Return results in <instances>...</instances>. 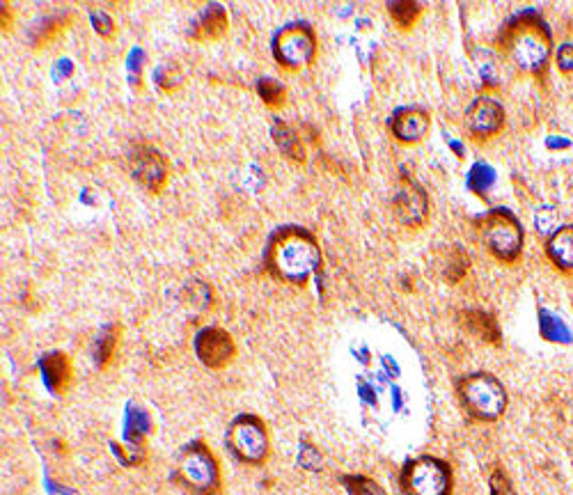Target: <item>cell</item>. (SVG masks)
Returning <instances> with one entry per match:
<instances>
[{
  "instance_id": "1",
  "label": "cell",
  "mask_w": 573,
  "mask_h": 495,
  "mask_svg": "<svg viewBox=\"0 0 573 495\" xmlns=\"http://www.w3.org/2000/svg\"><path fill=\"white\" fill-rule=\"evenodd\" d=\"M266 269L273 278L303 285L321 264V250L317 239L301 227H282L266 246Z\"/></svg>"
},
{
  "instance_id": "2",
  "label": "cell",
  "mask_w": 573,
  "mask_h": 495,
  "mask_svg": "<svg viewBox=\"0 0 573 495\" xmlns=\"http://www.w3.org/2000/svg\"><path fill=\"white\" fill-rule=\"evenodd\" d=\"M502 53L525 72H539L551 58V33L546 23L532 14L509 21L498 37Z\"/></svg>"
},
{
  "instance_id": "3",
  "label": "cell",
  "mask_w": 573,
  "mask_h": 495,
  "mask_svg": "<svg viewBox=\"0 0 573 495\" xmlns=\"http://www.w3.org/2000/svg\"><path fill=\"white\" fill-rule=\"evenodd\" d=\"M177 484H182L193 495H218L221 493V466L202 440L188 443L177 457L175 468Z\"/></svg>"
},
{
  "instance_id": "4",
  "label": "cell",
  "mask_w": 573,
  "mask_h": 495,
  "mask_svg": "<svg viewBox=\"0 0 573 495\" xmlns=\"http://www.w3.org/2000/svg\"><path fill=\"white\" fill-rule=\"evenodd\" d=\"M459 397L466 411L477 420H498L507 408V392L496 376L486 372L468 374L459 383Z\"/></svg>"
},
{
  "instance_id": "5",
  "label": "cell",
  "mask_w": 573,
  "mask_h": 495,
  "mask_svg": "<svg viewBox=\"0 0 573 495\" xmlns=\"http://www.w3.org/2000/svg\"><path fill=\"white\" fill-rule=\"evenodd\" d=\"M227 447H230L234 457L243 463H250V466H259L269 457V431H266V424L257 415H239L230 422L227 427Z\"/></svg>"
},
{
  "instance_id": "6",
  "label": "cell",
  "mask_w": 573,
  "mask_h": 495,
  "mask_svg": "<svg viewBox=\"0 0 573 495\" xmlns=\"http://www.w3.org/2000/svg\"><path fill=\"white\" fill-rule=\"evenodd\" d=\"M273 58L280 67L296 72L317 58V35L308 23H289L273 39Z\"/></svg>"
},
{
  "instance_id": "7",
  "label": "cell",
  "mask_w": 573,
  "mask_h": 495,
  "mask_svg": "<svg viewBox=\"0 0 573 495\" xmlns=\"http://www.w3.org/2000/svg\"><path fill=\"white\" fill-rule=\"evenodd\" d=\"M482 239L491 255L502 262H516L523 250V227L507 209H493L482 220Z\"/></svg>"
},
{
  "instance_id": "8",
  "label": "cell",
  "mask_w": 573,
  "mask_h": 495,
  "mask_svg": "<svg viewBox=\"0 0 573 495\" xmlns=\"http://www.w3.org/2000/svg\"><path fill=\"white\" fill-rule=\"evenodd\" d=\"M402 486L408 495H450L452 470L436 457H420L406 463Z\"/></svg>"
},
{
  "instance_id": "9",
  "label": "cell",
  "mask_w": 573,
  "mask_h": 495,
  "mask_svg": "<svg viewBox=\"0 0 573 495\" xmlns=\"http://www.w3.org/2000/svg\"><path fill=\"white\" fill-rule=\"evenodd\" d=\"M129 170L133 179L152 193H159L170 175L166 156L152 145H133L129 152Z\"/></svg>"
},
{
  "instance_id": "10",
  "label": "cell",
  "mask_w": 573,
  "mask_h": 495,
  "mask_svg": "<svg viewBox=\"0 0 573 495\" xmlns=\"http://www.w3.org/2000/svg\"><path fill=\"white\" fill-rule=\"evenodd\" d=\"M195 356H198L200 363L204 367L214 369H225L227 365L237 358V344H234L232 335L223 328L207 326L202 328L198 335H195Z\"/></svg>"
},
{
  "instance_id": "11",
  "label": "cell",
  "mask_w": 573,
  "mask_h": 495,
  "mask_svg": "<svg viewBox=\"0 0 573 495\" xmlns=\"http://www.w3.org/2000/svg\"><path fill=\"white\" fill-rule=\"evenodd\" d=\"M502 124H505V108L500 101L491 97H480L466 113V129L475 140H489L498 136Z\"/></svg>"
},
{
  "instance_id": "12",
  "label": "cell",
  "mask_w": 573,
  "mask_h": 495,
  "mask_svg": "<svg viewBox=\"0 0 573 495\" xmlns=\"http://www.w3.org/2000/svg\"><path fill=\"white\" fill-rule=\"evenodd\" d=\"M392 211H395V218L404 227L425 225V220L429 216L427 193L422 191L418 184L404 182L395 193V200H392Z\"/></svg>"
},
{
  "instance_id": "13",
  "label": "cell",
  "mask_w": 573,
  "mask_h": 495,
  "mask_svg": "<svg viewBox=\"0 0 573 495\" xmlns=\"http://www.w3.org/2000/svg\"><path fill=\"white\" fill-rule=\"evenodd\" d=\"M392 136L402 143H418L429 131V113L425 108H402L390 120Z\"/></svg>"
},
{
  "instance_id": "14",
  "label": "cell",
  "mask_w": 573,
  "mask_h": 495,
  "mask_svg": "<svg viewBox=\"0 0 573 495\" xmlns=\"http://www.w3.org/2000/svg\"><path fill=\"white\" fill-rule=\"evenodd\" d=\"M42 376H44V383L46 388H49L53 395H65L69 390V385H72V363H69V358L65 356L62 351H51L46 353L42 358Z\"/></svg>"
},
{
  "instance_id": "15",
  "label": "cell",
  "mask_w": 573,
  "mask_h": 495,
  "mask_svg": "<svg viewBox=\"0 0 573 495\" xmlns=\"http://www.w3.org/2000/svg\"><path fill=\"white\" fill-rule=\"evenodd\" d=\"M227 33V12L223 5H209L195 17L191 26V37L198 42H216Z\"/></svg>"
},
{
  "instance_id": "16",
  "label": "cell",
  "mask_w": 573,
  "mask_h": 495,
  "mask_svg": "<svg viewBox=\"0 0 573 495\" xmlns=\"http://www.w3.org/2000/svg\"><path fill=\"white\" fill-rule=\"evenodd\" d=\"M461 324L468 330L470 335H475L477 340L498 347L500 344V326L496 317L491 312L482 310H463L461 312Z\"/></svg>"
},
{
  "instance_id": "17",
  "label": "cell",
  "mask_w": 573,
  "mask_h": 495,
  "mask_svg": "<svg viewBox=\"0 0 573 495\" xmlns=\"http://www.w3.org/2000/svg\"><path fill=\"white\" fill-rule=\"evenodd\" d=\"M548 257L560 271L573 273V225L557 230L548 241Z\"/></svg>"
},
{
  "instance_id": "18",
  "label": "cell",
  "mask_w": 573,
  "mask_h": 495,
  "mask_svg": "<svg viewBox=\"0 0 573 495\" xmlns=\"http://www.w3.org/2000/svg\"><path fill=\"white\" fill-rule=\"evenodd\" d=\"M273 140H276L280 152L285 154L287 159H292L296 163L305 161V147L301 143V138H298V133L289 127V124L280 120L273 122Z\"/></svg>"
},
{
  "instance_id": "19",
  "label": "cell",
  "mask_w": 573,
  "mask_h": 495,
  "mask_svg": "<svg viewBox=\"0 0 573 495\" xmlns=\"http://www.w3.org/2000/svg\"><path fill=\"white\" fill-rule=\"evenodd\" d=\"M117 344H120V326H106L94 340V363L101 369H106L111 365V360L115 358Z\"/></svg>"
},
{
  "instance_id": "20",
  "label": "cell",
  "mask_w": 573,
  "mask_h": 495,
  "mask_svg": "<svg viewBox=\"0 0 573 495\" xmlns=\"http://www.w3.org/2000/svg\"><path fill=\"white\" fill-rule=\"evenodd\" d=\"M257 94H259V99H262L264 104L269 106V108H273V110L282 108V106H285V101H287L285 85H282L280 81H276V78H269V76L259 78V81H257Z\"/></svg>"
},
{
  "instance_id": "21",
  "label": "cell",
  "mask_w": 573,
  "mask_h": 495,
  "mask_svg": "<svg viewBox=\"0 0 573 495\" xmlns=\"http://www.w3.org/2000/svg\"><path fill=\"white\" fill-rule=\"evenodd\" d=\"M65 19H69V14H56V17L39 21L37 26L33 28V33H30V37H33V44L44 46V44H49L51 39H56V35L62 33V28H65L69 23Z\"/></svg>"
},
{
  "instance_id": "22",
  "label": "cell",
  "mask_w": 573,
  "mask_h": 495,
  "mask_svg": "<svg viewBox=\"0 0 573 495\" xmlns=\"http://www.w3.org/2000/svg\"><path fill=\"white\" fill-rule=\"evenodd\" d=\"M388 12H390V17L395 19V23L399 28H413L415 26V21L420 19V14H422V5L418 3H413V0H402V3H390L388 5Z\"/></svg>"
},
{
  "instance_id": "23",
  "label": "cell",
  "mask_w": 573,
  "mask_h": 495,
  "mask_svg": "<svg viewBox=\"0 0 573 495\" xmlns=\"http://www.w3.org/2000/svg\"><path fill=\"white\" fill-rule=\"evenodd\" d=\"M342 484L347 486L349 495H388L383 491L381 484H376L374 479L363 475H347L342 477Z\"/></svg>"
},
{
  "instance_id": "24",
  "label": "cell",
  "mask_w": 573,
  "mask_h": 495,
  "mask_svg": "<svg viewBox=\"0 0 573 495\" xmlns=\"http://www.w3.org/2000/svg\"><path fill=\"white\" fill-rule=\"evenodd\" d=\"M466 269H468L466 250L452 248L450 257H447V262H445V278L450 282H459L463 275H466Z\"/></svg>"
},
{
  "instance_id": "25",
  "label": "cell",
  "mask_w": 573,
  "mask_h": 495,
  "mask_svg": "<svg viewBox=\"0 0 573 495\" xmlns=\"http://www.w3.org/2000/svg\"><path fill=\"white\" fill-rule=\"evenodd\" d=\"M156 83L166 92H172L184 83V74L179 72L177 65H163L159 67V72H156Z\"/></svg>"
},
{
  "instance_id": "26",
  "label": "cell",
  "mask_w": 573,
  "mask_h": 495,
  "mask_svg": "<svg viewBox=\"0 0 573 495\" xmlns=\"http://www.w3.org/2000/svg\"><path fill=\"white\" fill-rule=\"evenodd\" d=\"M489 486H491V495H516L512 479L505 475V470H493Z\"/></svg>"
},
{
  "instance_id": "27",
  "label": "cell",
  "mask_w": 573,
  "mask_h": 495,
  "mask_svg": "<svg viewBox=\"0 0 573 495\" xmlns=\"http://www.w3.org/2000/svg\"><path fill=\"white\" fill-rule=\"evenodd\" d=\"M90 19H92V28L97 30V33L101 37H111L115 33V23L113 19L108 17L106 12H101V10H92L90 14Z\"/></svg>"
},
{
  "instance_id": "28",
  "label": "cell",
  "mask_w": 573,
  "mask_h": 495,
  "mask_svg": "<svg viewBox=\"0 0 573 495\" xmlns=\"http://www.w3.org/2000/svg\"><path fill=\"white\" fill-rule=\"evenodd\" d=\"M557 65H560L562 72H571L573 69V46L567 44L557 51Z\"/></svg>"
},
{
  "instance_id": "29",
  "label": "cell",
  "mask_w": 573,
  "mask_h": 495,
  "mask_svg": "<svg viewBox=\"0 0 573 495\" xmlns=\"http://www.w3.org/2000/svg\"><path fill=\"white\" fill-rule=\"evenodd\" d=\"M321 461V457H319V452L315 450V447H303V452H301V466H305V468H310V470H317V466L312 461Z\"/></svg>"
}]
</instances>
